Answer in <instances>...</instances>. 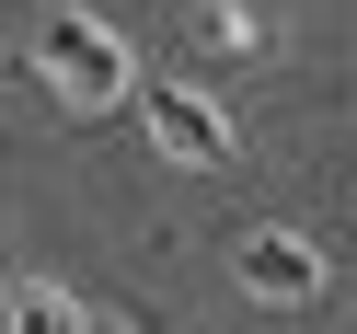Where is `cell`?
Segmentation results:
<instances>
[{"mask_svg": "<svg viewBox=\"0 0 357 334\" xmlns=\"http://www.w3.org/2000/svg\"><path fill=\"white\" fill-rule=\"evenodd\" d=\"M35 81H47L58 104H81V116H104V104H139L127 35H116V24H93V12H58V24L35 35Z\"/></svg>", "mask_w": 357, "mask_h": 334, "instance_id": "6da1fadb", "label": "cell"}, {"mask_svg": "<svg viewBox=\"0 0 357 334\" xmlns=\"http://www.w3.org/2000/svg\"><path fill=\"white\" fill-rule=\"evenodd\" d=\"M139 116H150V139H162L173 162H196V173L231 162V116H219L208 93H185V81H139Z\"/></svg>", "mask_w": 357, "mask_h": 334, "instance_id": "7a4b0ae2", "label": "cell"}, {"mask_svg": "<svg viewBox=\"0 0 357 334\" xmlns=\"http://www.w3.org/2000/svg\"><path fill=\"white\" fill-rule=\"evenodd\" d=\"M242 288L277 300V311H300V300H323V254H311L300 231H254L242 242Z\"/></svg>", "mask_w": 357, "mask_h": 334, "instance_id": "3957f363", "label": "cell"}, {"mask_svg": "<svg viewBox=\"0 0 357 334\" xmlns=\"http://www.w3.org/2000/svg\"><path fill=\"white\" fill-rule=\"evenodd\" d=\"M0 334H81V311L58 300V288H12V300H0Z\"/></svg>", "mask_w": 357, "mask_h": 334, "instance_id": "277c9868", "label": "cell"}]
</instances>
